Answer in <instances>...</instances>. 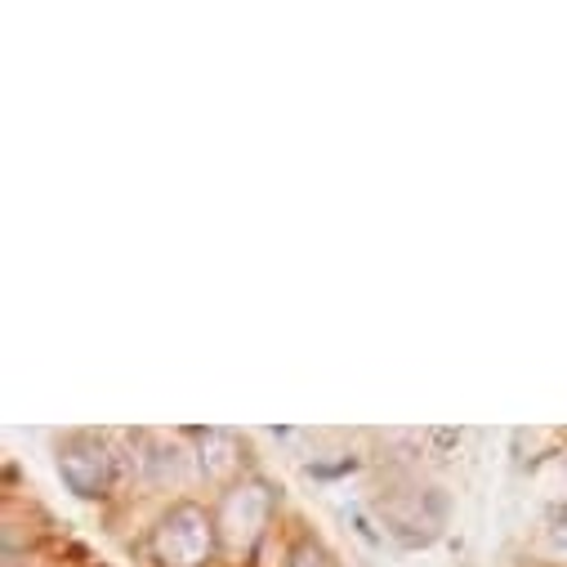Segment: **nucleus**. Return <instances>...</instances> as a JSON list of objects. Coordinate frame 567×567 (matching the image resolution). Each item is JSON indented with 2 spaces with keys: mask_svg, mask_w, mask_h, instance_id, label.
Listing matches in <instances>:
<instances>
[{
  "mask_svg": "<svg viewBox=\"0 0 567 567\" xmlns=\"http://www.w3.org/2000/svg\"><path fill=\"white\" fill-rule=\"evenodd\" d=\"M59 474L68 483L72 496L81 501H103L112 487H116V452L107 439L99 434H76L59 447Z\"/></svg>",
  "mask_w": 567,
  "mask_h": 567,
  "instance_id": "nucleus-3",
  "label": "nucleus"
},
{
  "mask_svg": "<svg viewBox=\"0 0 567 567\" xmlns=\"http://www.w3.org/2000/svg\"><path fill=\"white\" fill-rule=\"evenodd\" d=\"M277 509V496L264 478H241L224 492L219 509H215V527H219V549L228 554H250L259 545V536L268 532Z\"/></svg>",
  "mask_w": 567,
  "mask_h": 567,
  "instance_id": "nucleus-2",
  "label": "nucleus"
},
{
  "mask_svg": "<svg viewBox=\"0 0 567 567\" xmlns=\"http://www.w3.org/2000/svg\"><path fill=\"white\" fill-rule=\"evenodd\" d=\"M193 461H197L202 478L233 487V478L241 474V439L233 430H197L193 434Z\"/></svg>",
  "mask_w": 567,
  "mask_h": 567,
  "instance_id": "nucleus-4",
  "label": "nucleus"
},
{
  "mask_svg": "<svg viewBox=\"0 0 567 567\" xmlns=\"http://www.w3.org/2000/svg\"><path fill=\"white\" fill-rule=\"evenodd\" d=\"M215 554H219V527L215 514H206L197 501L171 505L148 532V558L157 567H206Z\"/></svg>",
  "mask_w": 567,
  "mask_h": 567,
  "instance_id": "nucleus-1",
  "label": "nucleus"
},
{
  "mask_svg": "<svg viewBox=\"0 0 567 567\" xmlns=\"http://www.w3.org/2000/svg\"><path fill=\"white\" fill-rule=\"evenodd\" d=\"M179 461H184V452H179L175 443H171V447L162 443V447L148 456V465H153V478H175V474H179Z\"/></svg>",
  "mask_w": 567,
  "mask_h": 567,
  "instance_id": "nucleus-6",
  "label": "nucleus"
},
{
  "mask_svg": "<svg viewBox=\"0 0 567 567\" xmlns=\"http://www.w3.org/2000/svg\"><path fill=\"white\" fill-rule=\"evenodd\" d=\"M287 567H336V554H331L322 540L305 536V540H296V545H291V554H287Z\"/></svg>",
  "mask_w": 567,
  "mask_h": 567,
  "instance_id": "nucleus-5",
  "label": "nucleus"
}]
</instances>
